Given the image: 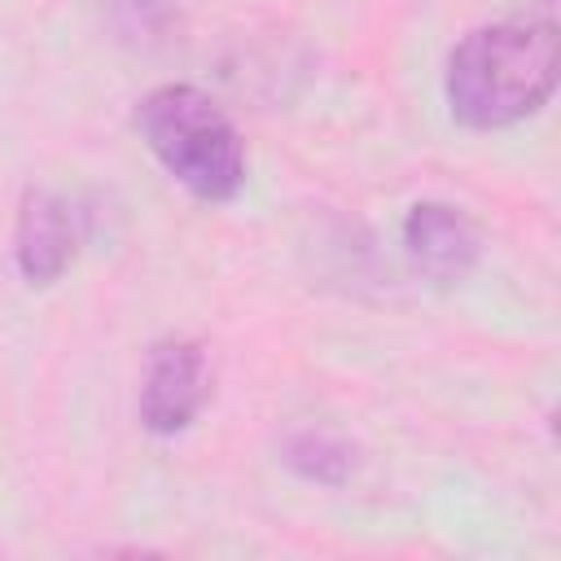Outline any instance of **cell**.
<instances>
[{
	"label": "cell",
	"mask_w": 561,
	"mask_h": 561,
	"mask_svg": "<svg viewBox=\"0 0 561 561\" xmlns=\"http://www.w3.org/2000/svg\"><path fill=\"white\" fill-rule=\"evenodd\" d=\"M443 88L451 114L478 131L535 114L557 88V26L530 18L469 31L447 57Z\"/></svg>",
	"instance_id": "6da1fadb"
},
{
	"label": "cell",
	"mask_w": 561,
	"mask_h": 561,
	"mask_svg": "<svg viewBox=\"0 0 561 561\" xmlns=\"http://www.w3.org/2000/svg\"><path fill=\"white\" fill-rule=\"evenodd\" d=\"M149 153L202 202H232L245 180V145L232 118L193 83H162L136 105Z\"/></svg>",
	"instance_id": "7a4b0ae2"
},
{
	"label": "cell",
	"mask_w": 561,
	"mask_h": 561,
	"mask_svg": "<svg viewBox=\"0 0 561 561\" xmlns=\"http://www.w3.org/2000/svg\"><path fill=\"white\" fill-rule=\"evenodd\" d=\"M210 394V364L197 342H162L140 381V425L149 434H180L197 421Z\"/></svg>",
	"instance_id": "3957f363"
},
{
	"label": "cell",
	"mask_w": 561,
	"mask_h": 561,
	"mask_svg": "<svg viewBox=\"0 0 561 561\" xmlns=\"http://www.w3.org/2000/svg\"><path fill=\"white\" fill-rule=\"evenodd\" d=\"M403 250L430 285H460L478 267L482 237L465 210L447 202H416L403 219Z\"/></svg>",
	"instance_id": "277c9868"
},
{
	"label": "cell",
	"mask_w": 561,
	"mask_h": 561,
	"mask_svg": "<svg viewBox=\"0 0 561 561\" xmlns=\"http://www.w3.org/2000/svg\"><path fill=\"white\" fill-rule=\"evenodd\" d=\"M13 259L18 272L31 285H53L70 259H75V224H70V206L44 188H31L18 215V232H13Z\"/></svg>",
	"instance_id": "5b68a950"
},
{
	"label": "cell",
	"mask_w": 561,
	"mask_h": 561,
	"mask_svg": "<svg viewBox=\"0 0 561 561\" xmlns=\"http://www.w3.org/2000/svg\"><path fill=\"white\" fill-rule=\"evenodd\" d=\"M110 26L131 48H167L180 39V9L175 0H101Z\"/></svg>",
	"instance_id": "8992f818"
},
{
	"label": "cell",
	"mask_w": 561,
	"mask_h": 561,
	"mask_svg": "<svg viewBox=\"0 0 561 561\" xmlns=\"http://www.w3.org/2000/svg\"><path fill=\"white\" fill-rule=\"evenodd\" d=\"M285 465H289L298 478H307V482L337 486V482L351 478L355 451H351L342 438L324 434V430H298V434H289V443H285Z\"/></svg>",
	"instance_id": "52a82bcc"
}]
</instances>
